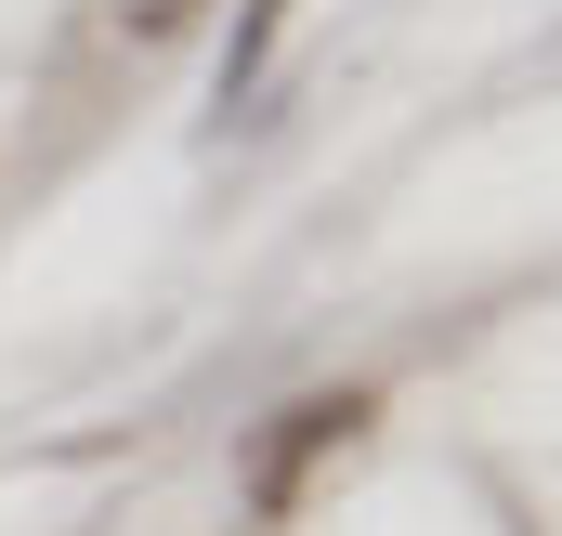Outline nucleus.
<instances>
[{"label": "nucleus", "instance_id": "nucleus-1", "mask_svg": "<svg viewBox=\"0 0 562 536\" xmlns=\"http://www.w3.org/2000/svg\"><path fill=\"white\" fill-rule=\"evenodd\" d=\"M367 418H380V393H301V405H276V432L249 445V511L288 524V511H301V484H314L327 458H353V445H367Z\"/></svg>", "mask_w": 562, "mask_h": 536}, {"label": "nucleus", "instance_id": "nucleus-2", "mask_svg": "<svg viewBox=\"0 0 562 536\" xmlns=\"http://www.w3.org/2000/svg\"><path fill=\"white\" fill-rule=\"evenodd\" d=\"M183 13H196V0H132V26H144V40H170Z\"/></svg>", "mask_w": 562, "mask_h": 536}]
</instances>
